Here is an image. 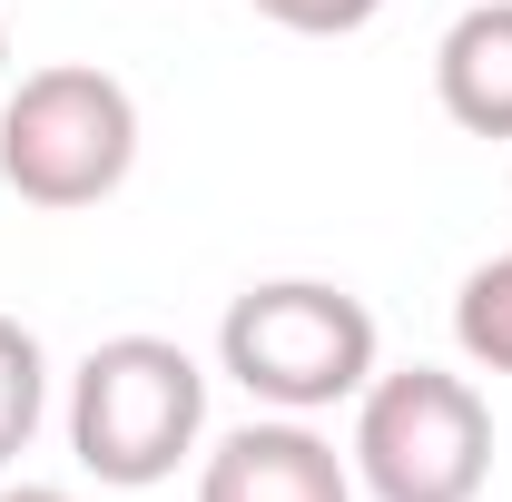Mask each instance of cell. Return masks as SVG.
<instances>
[{"label": "cell", "mask_w": 512, "mask_h": 502, "mask_svg": "<svg viewBox=\"0 0 512 502\" xmlns=\"http://www.w3.org/2000/svg\"><path fill=\"white\" fill-rule=\"evenodd\" d=\"M138 168V99L99 60H50L0 99V188L20 207H99Z\"/></svg>", "instance_id": "cell-3"}, {"label": "cell", "mask_w": 512, "mask_h": 502, "mask_svg": "<svg viewBox=\"0 0 512 502\" xmlns=\"http://www.w3.org/2000/svg\"><path fill=\"white\" fill-rule=\"evenodd\" d=\"M0 79H10V30H0Z\"/></svg>", "instance_id": "cell-11"}, {"label": "cell", "mask_w": 512, "mask_h": 502, "mask_svg": "<svg viewBox=\"0 0 512 502\" xmlns=\"http://www.w3.org/2000/svg\"><path fill=\"white\" fill-rule=\"evenodd\" d=\"M40 414H50V355H40V335L20 315H0V463L30 453Z\"/></svg>", "instance_id": "cell-8"}, {"label": "cell", "mask_w": 512, "mask_h": 502, "mask_svg": "<svg viewBox=\"0 0 512 502\" xmlns=\"http://www.w3.org/2000/svg\"><path fill=\"white\" fill-rule=\"evenodd\" d=\"M197 434H207V375H197L188 345L109 335V345L79 355V375H69V453H79V473H99L119 493H148L197 453Z\"/></svg>", "instance_id": "cell-1"}, {"label": "cell", "mask_w": 512, "mask_h": 502, "mask_svg": "<svg viewBox=\"0 0 512 502\" xmlns=\"http://www.w3.org/2000/svg\"><path fill=\"white\" fill-rule=\"evenodd\" d=\"M0 502H79V493H60V483H10Z\"/></svg>", "instance_id": "cell-10"}, {"label": "cell", "mask_w": 512, "mask_h": 502, "mask_svg": "<svg viewBox=\"0 0 512 502\" xmlns=\"http://www.w3.org/2000/svg\"><path fill=\"white\" fill-rule=\"evenodd\" d=\"M345 463L375 502H473L493 483V404L444 365H375Z\"/></svg>", "instance_id": "cell-4"}, {"label": "cell", "mask_w": 512, "mask_h": 502, "mask_svg": "<svg viewBox=\"0 0 512 502\" xmlns=\"http://www.w3.org/2000/svg\"><path fill=\"white\" fill-rule=\"evenodd\" d=\"M217 365L266 414H335L375 384V315L325 276H266L217 325Z\"/></svg>", "instance_id": "cell-2"}, {"label": "cell", "mask_w": 512, "mask_h": 502, "mask_svg": "<svg viewBox=\"0 0 512 502\" xmlns=\"http://www.w3.org/2000/svg\"><path fill=\"white\" fill-rule=\"evenodd\" d=\"M453 345L483 365V375H512V247L483 256L453 296Z\"/></svg>", "instance_id": "cell-7"}, {"label": "cell", "mask_w": 512, "mask_h": 502, "mask_svg": "<svg viewBox=\"0 0 512 502\" xmlns=\"http://www.w3.org/2000/svg\"><path fill=\"white\" fill-rule=\"evenodd\" d=\"M197 502H355V463L306 414H256L197 463Z\"/></svg>", "instance_id": "cell-5"}, {"label": "cell", "mask_w": 512, "mask_h": 502, "mask_svg": "<svg viewBox=\"0 0 512 502\" xmlns=\"http://www.w3.org/2000/svg\"><path fill=\"white\" fill-rule=\"evenodd\" d=\"M434 99L473 138H512V0H473L434 40Z\"/></svg>", "instance_id": "cell-6"}, {"label": "cell", "mask_w": 512, "mask_h": 502, "mask_svg": "<svg viewBox=\"0 0 512 502\" xmlns=\"http://www.w3.org/2000/svg\"><path fill=\"white\" fill-rule=\"evenodd\" d=\"M256 20H276V30H306V40H345V30H365L384 0H247Z\"/></svg>", "instance_id": "cell-9"}]
</instances>
